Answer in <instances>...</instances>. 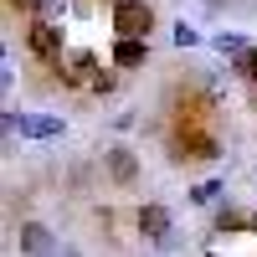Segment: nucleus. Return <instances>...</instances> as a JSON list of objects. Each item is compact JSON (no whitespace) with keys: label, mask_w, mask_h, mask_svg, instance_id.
<instances>
[{"label":"nucleus","mask_w":257,"mask_h":257,"mask_svg":"<svg viewBox=\"0 0 257 257\" xmlns=\"http://www.w3.org/2000/svg\"><path fill=\"white\" fill-rule=\"evenodd\" d=\"M252 237H257V211H252Z\"/></svg>","instance_id":"obj_17"},{"label":"nucleus","mask_w":257,"mask_h":257,"mask_svg":"<svg viewBox=\"0 0 257 257\" xmlns=\"http://www.w3.org/2000/svg\"><path fill=\"white\" fill-rule=\"evenodd\" d=\"M216 52H221V57H237V52H247V41H242L237 31H221V36H216Z\"/></svg>","instance_id":"obj_13"},{"label":"nucleus","mask_w":257,"mask_h":257,"mask_svg":"<svg viewBox=\"0 0 257 257\" xmlns=\"http://www.w3.org/2000/svg\"><path fill=\"white\" fill-rule=\"evenodd\" d=\"M11 11H21V16H41V11H47V0H11Z\"/></svg>","instance_id":"obj_14"},{"label":"nucleus","mask_w":257,"mask_h":257,"mask_svg":"<svg viewBox=\"0 0 257 257\" xmlns=\"http://www.w3.org/2000/svg\"><path fill=\"white\" fill-rule=\"evenodd\" d=\"M216 196H221V180H201L196 190H190V201H196V206H211Z\"/></svg>","instance_id":"obj_12"},{"label":"nucleus","mask_w":257,"mask_h":257,"mask_svg":"<svg viewBox=\"0 0 257 257\" xmlns=\"http://www.w3.org/2000/svg\"><path fill=\"white\" fill-rule=\"evenodd\" d=\"M21 252L26 257H57V237H52V226H41V221H21Z\"/></svg>","instance_id":"obj_4"},{"label":"nucleus","mask_w":257,"mask_h":257,"mask_svg":"<svg viewBox=\"0 0 257 257\" xmlns=\"http://www.w3.org/2000/svg\"><path fill=\"white\" fill-rule=\"evenodd\" d=\"M242 226L252 231V216H242V211H231V206L216 211V231H242Z\"/></svg>","instance_id":"obj_10"},{"label":"nucleus","mask_w":257,"mask_h":257,"mask_svg":"<svg viewBox=\"0 0 257 257\" xmlns=\"http://www.w3.org/2000/svg\"><path fill=\"white\" fill-rule=\"evenodd\" d=\"M103 165H108L113 185H134V180H139V160H134V149H128V144H113V149H103Z\"/></svg>","instance_id":"obj_6"},{"label":"nucleus","mask_w":257,"mask_h":257,"mask_svg":"<svg viewBox=\"0 0 257 257\" xmlns=\"http://www.w3.org/2000/svg\"><path fill=\"white\" fill-rule=\"evenodd\" d=\"M175 160H221V144L211 128H196V123H185L180 134H175Z\"/></svg>","instance_id":"obj_2"},{"label":"nucleus","mask_w":257,"mask_h":257,"mask_svg":"<svg viewBox=\"0 0 257 257\" xmlns=\"http://www.w3.org/2000/svg\"><path fill=\"white\" fill-rule=\"evenodd\" d=\"M196 41H201L196 26H185V21H180V26H175V47H196Z\"/></svg>","instance_id":"obj_15"},{"label":"nucleus","mask_w":257,"mask_h":257,"mask_svg":"<svg viewBox=\"0 0 257 257\" xmlns=\"http://www.w3.org/2000/svg\"><path fill=\"white\" fill-rule=\"evenodd\" d=\"M57 67H62V82H67V88H93L98 57H93V52H72L67 62H57Z\"/></svg>","instance_id":"obj_5"},{"label":"nucleus","mask_w":257,"mask_h":257,"mask_svg":"<svg viewBox=\"0 0 257 257\" xmlns=\"http://www.w3.org/2000/svg\"><path fill=\"white\" fill-rule=\"evenodd\" d=\"M149 57V36H118L113 41V67H144Z\"/></svg>","instance_id":"obj_7"},{"label":"nucleus","mask_w":257,"mask_h":257,"mask_svg":"<svg viewBox=\"0 0 257 257\" xmlns=\"http://www.w3.org/2000/svg\"><path fill=\"white\" fill-rule=\"evenodd\" d=\"M139 231L149 242H165L170 237V211L160 206V201H149V206H139Z\"/></svg>","instance_id":"obj_8"},{"label":"nucleus","mask_w":257,"mask_h":257,"mask_svg":"<svg viewBox=\"0 0 257 257\" xmlns=\"http://www.w3.org/2000/svg\"><path fill=\"white\" fill-rule=\"evenodd\" d=\"M231 62H237V72H242L247 82H257V47H247V52H237V57H231Z\"/></svg>","instance_id":"obj_11"},{"label":"nucleus","mask_w":257,"mask_h":257,"mask_svg":"<svg viewBox=\"0 0 257 257\" xmlns=\"http://www.w3.org/2000/svg\"><path fill=\"white\" fill-rule=\"evenodd\" d=\"M26 52L36 62H52V67H57V62H62V26L47 21V16L31 21V26H26Z\"/></svg>","instance_id":"obj_1"},{"label":"nucleus","mask_w":257,"mask_h":257,"mask_svg":"<svg viewBox=\"0 0 257 257\" xmlns=\"http://www.w3.org/2000/svg\"><path fill=\"white\" fill-rule=\"evenodd\" d=\"M155 11L144 0H113V36H149Z\"/></svg>","instance_id":"obj_3"},{"label":"nucleus","mask_w":257,"mask_h":257,"mask_svg":"<svg viewBox=\"0 0 257 257\" xmlns=\"http://www.w3.org/2000/svg\"><path fill=\"white\" fill-rule=\"evenodd\" d=\"M21 134H26V139H57V134H62V118H52V113H26V118H21Z\"/></svg>","instance_id":"obj_9"},{"label":"nucleus","mask_w":257,"mask_h":257,"mask_svg":"<svg viewBox=\"0 0 257 257\" xmlns=\"http://www.w3.org/2000/svg\"><path fill=\"white\" fill-rule=\"evenodd\" d=\"M206 257H211V252H206Z\"/></svg>","instance_id":"obj_18"},{"label":"nucleus","mask_w":257,"mask_h":257,"mask_svg":"<svg viewBox=\"0 0 257 257\" xmlns=\"http://www.w3.org/2000/svg\"><path fill=\"white\" fill-rule=\"evenodd\" d=\"M113 82H118V77H113L108 67H98V77H93V93H113Z\"/></svg>","instance_id":"obj_16"}]
</instances>
